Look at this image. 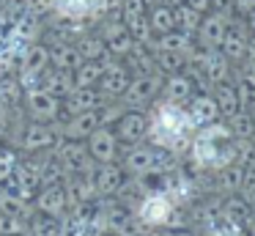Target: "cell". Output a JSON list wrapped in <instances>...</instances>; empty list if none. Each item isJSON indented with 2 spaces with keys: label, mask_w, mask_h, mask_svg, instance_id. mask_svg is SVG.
<instances>
[{
  "label": "cell",
  "mask_w": 255,
  "mask_h": 236,
  "mask_svg": "<svg viewBox=\"0 0 255 236\" xmlns=\"http://www.w3.org/2000/svg\"><path fill=\"white\" fill-rule=\"evenodd\" d=\"M143 236H165V234H154V231H145Z\"/></svg>",
  "instance_id": "bcb514c9"
},
{
  "label": "cell",
  "mask_w": 255,
  "mask_h": 236,
  "mask_svg": "<svg viewBox=\"0 0 255 236\" xmlns=\"http://www.w3.org/2000/svg\"><path fill=\"white\" fill-rule=\"evenodd\" d=\"M184 110H187V115H189V121H192L195 129H198V126L211 124V121H217V118H222L220 107H217V102H214V96L206 93V91H195L192 96H189V102L184 104Z\"/></svg>",
  "instance_id": "e0dca14e"
},
{
  "label": "cell",
  "mask_w": 255,
  "mask_h": 236,
  "mask_svg": "<svg viewBox=\"0 0 255 236\" xmlns=\"http://www.w3.org/2000/svg\"><path fill=\"white\" fill-rule=\"evenodd\" d=\"M211 96H214V102H217V107H220V115H222V118H231V115H236L239 110H242V102H239L236 85H233L231 80L211 85Z\"/></svg>",
  "instance_id": "d4e9b609"
},
{
  "label": "cell",
  "mask_w": 255,
  "mask_h": 236,
  "mask_svg": "<svg viewBox=\"0 0 255 236\" xmlns=\"http://www.w3.org/2000/svg\"><path fill=\"white\" fill-rule=\"evenodd\" d=\"M105 102H110V99H105L96 88H74L66 99H61V115L66 118V115H77L85 110H96Z\"/></svg>",
  "instance_id": "d6986e66"
},
{
  "label": "cell",
  "mask_w": 255,
  "mask_h": 236,
  "mask_svg": "<svg viewBox=\"0 0 255 236\" xmlns=\"http://www.w3.org/2000/svg\"><path fill=\"white\" fill-rule=\"evenodd\" d=\"M247 203L255 206V162H247L244 165V173H242V184H239V192Z\"/></svg>",
  "instance_id": "8d00e7d4"
},
{
  "label": "cell",
  "mask_w": 255,
  "mask_h": 236,
  "mask_svg": "<svg viewBox=\"0 0 255 236\" xmlns=\"http://www.w3.org/2000/svg\"><path fill=\"white\" fill-rule=\"evenodd\" d=\"M47 3L55 11V16L85 22V19H91V5H94V0H47Z\"/></svg>",
  "instance_id": "4316f807"
},
{
  "label": "cell",
  "mask_w": 255,
  "mask_h": 236,
  "mask_svg": "<svg viewBox=\"0 0 255 236\" xmlns=\"http://www.w3.org/2000/svg\"><path fill=\"white\" fill-rule=\"evenodd\" d=\"M19 3H28L30 5V3H47V0H19Z\"/></svg>",
  "instance_id": "f6af8a7d"
},
{
  "label": "cell",
  "mask_w": 255,
  "mask_h": 236,
  "mask_svg": "<svg viewBox=\"0 0 255 236\" xmlns=\"http://www.w3.org/2000/svg\"><path fill=\"white\" fill-rule=\"evenodd\" d=\"M250 30L244 27V22H228V30L222 36V44H220V52L225 55L231 63H247V55H250Z\"/></svg>",
  "instance_id": "4fadbf2b"
},
{
  "label": "cell",
  "mask_w": 255,
  "mask_h": 236,
  "mask_svg": "<svg viewBox=\"0 0 255 236\" xmlns=\"http://www.w3.org/2000/svg\"><path fill=\"white\" fill-rule=\"evenodd\" d=\"M137 220L145 225V228H165L167 220L173 214V201L167 192H148V195L140 198L137 209H134Z\"/></svg>",
  "instance_id": "ba28073f"
},
{
  "label": "cell",
  "mask_w": 255,
  "mask_h": 236,
  "mask_svg": "<svg viewBox=\"0 0 255 236\" xmlns=\"http://www.w3.org/2000/svg\"><path fill=\"white\" fill-rule=\"evenodd\" d=\"M118 3H121V0H110V5H118Z\"/></svg>",
  "instance_id": "7dc6e473"
},
{
  "label": "cell",
  "mask_w": 255,
  "mask_h": 236,
  "mask_svg": "<svg viewBox=\"0 0 255 236\" xmlns=\"http://www.w3.org/2000/svg\"><path fill=\"white\" fill-rule=\"evenodd\" d=\"M145 19H148L151 38H154V36H162V33H167V30H173V27H176V14H173V5L159 3V0H156V3H151Z\"/></svg>",
  "instance_id": "484cf974"
},
{
  "label": "cell",
  "mask_w": 255,
  "mask_h": 236,
  "mask_svg": "<svg viewBox=\"0 0 255 236\" xmlns=\"http://www.w3.org/2000/svg\"><path fill=\"white\" fill-rule=\"evenodd\" d=\"M30 206H33V212L52 214V217H63V214L69 212L66 184H63V181H58V184H41L39 190H36Z\"/></svg>",
  "instance_id": "7c38bea8"
},
{
  "label": "cell",
  "mask_w": 255,
  "mask_h": 236,
  "mask_svg": "<svg viewBox=\"0 0 255 236\" xmlns=\"http://www.w3.org/2000/svg\"><path fill=\"white\" fill-rule=\"evenodd\" d=\"M39 88H44V91L52 93L55 99H66L77 85H74V74H72V71H63V69H52V66H47L44 74H41V80H39Z\"/></svg>",
  "instance_id": "44dd1931"
},
{
  "label": "cell",
  "mask_w": 255,
  "mask_h": 236,
  "mask_svg": "<svg viewBox=\"0 0 255 236\" xmlns=\"http://www.w3.org/2000/svg\"><path fill=\"white\" fill-rule=\"evenodd\" d=\"M189 44H192V36L184 33V30H178V27H173V30H167V33H162V36L151 38V47L162 49V52H184V55H187Z\"/></svg>",
  "instance_id": "f546056e"
},
{
  "label": "cell",
  "mask_w": 255,
  "mask_h": 236,
  "mask_svg": "<svg viewBox=\"0 0 255 236\" xmlns=\"http://www.w3.org/2000/svg\"><path fill=\"white\" fill-rule=\"evenodd\" d=\"M228 14L225 11H206L203 16H200V25H198V30H195V36H192V41L195 44H200V47H206V49H220V44H222V36H225V30H228Z\"/></svg>",
  "instance_id": "8fae6325"
},
{
  "label": "cell",
  "mask_w": 255,
  "mask_h": 236,
  "mask_svg": "<svg viewBox=\"0 0 255 236\" xmlns=\"http://www.w3.org/2000/svg\"><path fill=\"white\" fill-rule=\"evenodd\" d=\"M236 93H239V102H242V110H250L255 113V71L250 66H244L236 77Z\"/></svg>",
  "instance_id": "1f68e13d"
},
{
  "label": "cell",
  "mask_w": 255,
  "mask_h": 236,
  "mask_svg": "<svg viewBox=\"0 0 255 236\" xmlns=\"http://www.w3.org/2000/svg\"><path fill=\"white\" fill-rule=\"evenodd\" d=\"M173 14H176V27H178V30L195 36V30H198L200 16H203V14L195 11V8H189L187 3H176V5H173Z\"/></svg>",
  "instance_id": "e575fe53"
},
{
  "label": "cell",
  "mask_w": 255,
  "mask_h": 236,
  "mask_svg": "<svg viewBox=\"0 0 255 236\" xmlns=\"http://www.w3.org/2000/svg\"><path fill=\"white\" fill-rule=\"evenodd\" d=\"M52 154L58 157V162L63 165L66 176H77V173H94V159H91L88 148H85V140H66L61 137L58 146L52 148Z\"/></svg>",
  "instance_id": "8992f818"
},
{
  "label": "cell",
  "mask_w": 255,
  "mask_h": 236,
  "mask_svg": "<svg viewBox=\"0 0 255 236\" xmlns=\"http://www.w3.org/2000/svg\"><path fill=\"white\" fill-rule=\"evenodd\" d=\"M94 184H96V192L99 198H118V192L127 187L129 176L127 170L121 168V162H102L99 168H94Z\"/></svg>",
  "instance_id": "2e32d148"
},
{
  "label": "cell",
  "mask_w": 255,
  "mask_h": 236,
  "mask_svg": "<svg viewBox=\"0 0 255 236\" xmlns=\"http://www.w3.org/2000/svg\"><path fill=\"white\" fill-rule=\"evenodd\" d=\"M66 198H69V209L83 206V203H91L99 198L94 184V173H77V176H66Z\"/></svg>",
  "instance_id": "ffe728a7"
},
{
  "label": "cell",
  "mask_w": 255,
  "mask_h": 236,
  "mask_svg": "<svg viewBox=\"0 0 255 236\" xmlns=\"http://www.w3.org/2000/svg\"><path fill=\"white\" fill-rule=\"evenodd\" d=\"M198 91L195 82L189 80L187 71H176V74H165L162 77V88H159V96L162 102H173V104H187L189 96Z\"/></svg>",
  "instance_id": "ac0fdd59"
},
{
  "label": "cell",
  "mask_w": 255,
  "mask_h": 236,
  "mask_svg": "<svg viewBox=\"0 0 255 236\" xmlns=\"http://www.w3.org/2000/svg\"><path fill=\"white\" fill-rule=\"evenodd\" d=\"M47 49H50V66L52 69L74 71L80 63H83V58H80L77 47H74L72 41H50Z\"/></svg>",
  "instance_id": "cb8c5ba5"
},
{
  "label": "cell",
  "mask_w": 255,
  "mask_h": 236,
  "mask_svg": "<svg viewBox=\"0 0 255 236\" xmlns=\"http://www.w3.org/2000/svg\"><path fill=\"white\" fill-rule=\"evenodd\" d=\"M129 80H132V71L127 69V63L113 58V60H107L105 71H102L99 82H96V91L113 102V99H121V93L127 91Z\"/></svg>",
  "instance_id": "5bb4252c"
},
{
  "label": "cell",
  "mask_w": 255,
  "mask_h": 236,
  "mask_svg": "<svg viewBox=\"0 0 255 236\" xmlns=\"http://www.w3.org/2000/svg\"><path fill=\"white\" fill-rule=\"evenodd\" d=\"M118 113H121V107L105 102L102 107H96V110H85V113H77V115H66V121L58 124V132H61V137H66V140H85L96 126L113 124V121L118 118Z\"/></svg>",
  "instance_id": "7a4b0ae2"
},
{
  "label": "cell",
  "mask_w": 255,
  "mask_h": 236,
  "mask_svg": "<svg viewBox=\"0 0 255 236\" xmlns=\"http://www.w3.org/2000/svg\"><path fill=\"white\" fill-rule=\"evenodd\" d=\"M85 148H88L91 159H94L96 165L116 162L118 154H121V143H118V137H116V132H113L110 124L96 126V129L85 137Z\"/></svg>",
  "instance_id": "30bf717a"
},
{
  "label": "cell",
  "mask_w": 255,
  "mask_h": 236,
  "mask_svg": "<svg viewBox=\"0 0 255 236\" xmlns=\"http://www.w3.org/2000/svg\"><path fill=\"white\" fill-rule=\"evenodd\" d=\"M242 22H244V27L250 30V36H255V8L247 11V14L242 16Z\"/></svg>",
  "instance_id": "60d3db41"
},
{
  "label": "cell",
  "mask_w": 255,
  "mask_h": 236,
  "mask_svg": "<svg viewBox=\"0 0 255 236\" xmlns=\"http://www.w3.org/2000/svg\"><path fill=\"white\" fill-rule=\"evenodd\" d=\"M151 121V132L154 135V143L165 151L176 154L187 146V140L192 137L195 126L189 121L184 104H173V102H156L154 104V113L148 115Z\"/></svg>",
  "instance_id": "6da1fadb"
},
{
  "label": "cell",
  "mask_w": 255,
  "mask_h": 236,
  "mask_svg": "<svg viewBox=\"0 0 255 236\" xmlns=\"http://www.w3.org/2000/svg\"><path fill=\"white\" fill-rule=\"evenodd\" d=\"M228 126H231V135L233 137H255V113L250 110H239L236 115L225 118Z\"/></svg>",
  "instance_id": "d590c367"
},
{
  "label": "cell",
  "mask_w": 255,
  "mask_h": 236,
  "mask_svg": "<svg viewBox=\"0 0 255 236\" xmlns=\"http://www.w3.org/2000/svg\"><path fill=\"white\" fill-rule=\"evenodd\" d=\"M96 33L102 36V41H105L107 52H110L113 58H124V55H127L129 49L134 47L132 33H129V30H127V25L121 22L118 11H116V16H110V19H107V22H105V25H102Z\"/></svg>",
  "instance_id": "9a60e30c"
},
{
  "label": "cell",
  "mask_w": 255,
  "mask_h": 236,
  "mask_svg": "<svg viewBox=\"0 0 255 236\" xmlns=\"http://www.w3.org/2000/svg\"><path fill=\"white\" fill-rule=\"evenodd\" d=\"M105 66H107V60H83V63L72 71L74 85L77 88H96V82H99Z\"/></svg>",
  "instance_id": "d6a6232c"
},
{
  "label": "cell",
  "mask_w": 255,
  "mask_h": 236,
  "mask_svg": "<svg viewBox=\"0 0 255 236\" xmlns=\"http://www.w3.org/2000/svg\"><path fill=\"white\" fill-rule=\"evenodd\" d=\"M72 44L77 47V52H80L83 60H113V55L107 52V47H105V41H102L99 33L80 30L77 36L72 38Z\"/></svg>",
  "instance_id": "7402d4cb"
},
{
  "label": "cell",
  "mask_w": 255,
  "mask_h": 236,
  "mask_svg": "<svg viewBox=\"0 0 255 236\" xmlns=\"http://www.w3.org/2000/svg\"><path fill=\"white\" fill-rule=\"evenodd\" d=\"M253 212V203H247L242 195H225L222 198V220L231 228H239Z\"/></svg>",
  "instance_id": "83f0119b"
},
{
  "label": "cell",
  "mask_w": 255,
  "mask_h": 236,
  "mask_svg": "<svg viewBox=\"0 0 255 236\" xmlns=\"http://www.w3.org/2000/svg\"><path fill=\"white\" fill-rule=\"evenodd\" d=\"M11 19H14L11 14H0V41H3V38H6L8 27H11Z\"/></svg>",
  "instance_id": "ab89813d"
},
{
  "label": "cell",
  "mask_w": 255,
  "mask_h": 236,
  "mask_svg": "<svg viewBox=\"0 0 255 236\" xmlns=\"http://www.w3.org/2000/svg\"><path fill=\"white\" fill-rule=\"evenodd\" d=\"M17 0H0V14H11Z\"/></svg>",
  "instance_id": "7bdbcfd3"
},
{
  "label": "cell",
  "mask_w": 255,
  "mask_h": 236,
  "mask_svg": "<svg viewBox=\"0 0 255 236\" xmlns=\"http://www.w3.org/2000/svg\"><path fill=\"white\" fill-rule=\"evenodd\" d=\"M3 236H22V234H3Z\"/></svg>",
  "instance_id": "c3c4849f"
},
{
  "label": "cell",
  "mask_w": 255,
  "mask_h": 236,
  "mask_svg": "<svg viewBox=\"0 0 255 236\" xmlns=\"http://www.w3.org/2000/svg\"><path fill=\"white\" fill-rule=\"evenodd\" d=\"M209 236H239V234H236V228H228V225H225V228H217V231H211Z\"/></svg>",
  "instance_id": "b9f144b4"
},
{
  "label": "cell",
  "mask_w": 255,
  "mask_h": 236,
  "mask_svg": "<svg viewBox=\"0 0 255 236\" xmlns=\"http://www.w3.org/2000/svg\"><path fill=\"white\" fill-rule=\"evenodd\" d=\"M198 66H200V71H203V77H206V82H209V85H217V82L231 80V66L233 63L220 52V49H211V52L206 55Z\"/></svg>",
  "instance_id": "603a6c76"
},
{
  "label": "cell",
  "mask_w": 255,
  "mask_h": 236,
  "mask_svg": "<svg viewBox=\"0 0 255 236\" xmlns=\"http://www.w3.org/2000/svg\"><path fill=\"white\" fill-rule=\"evenodd\" d=\"M110 126H113V132H116L121 146H134V143H143L145 137H151L148 135L151 121H148V115L140 113L137 107H124Z\"/></svg>",
  "instance_id": "277c9868"
},
{
  "label": "cell",
  "mask_w": 255,
  "mask_h": 236,
  "mask_svg": "<svg viewBox=\"0 0 255 236\" xmlns=\"http://www.w3.org/2000/svg\"><path fill=\"white\" fill-rule=\"evenodd\" d=\"M121 168L127 170V176H134V179H143L148 173H167L165 148L156 151V146H145V143L127 146L121 157Z\"/></svg>",
  "instance_id": "3957f363"
},
{
  "label": "cell",
  "mask_w": 255,
  "mask_h": 236,
  "mask_svg": "<svg viewBox=\"0 0 255 236\" xmlns=\"http://www.w3.org/2000/svg\"><path fill=\"white\" fill-rule=\"evenodd\" d=\"M22 107L30 115V121H44V124H58L61 118V99L47 93L44 88H30L22 93Z\"/></svg>",
  "instance_id": "9c48e42d"
},
{
  "label": "cell",
  "mask_w": 255,
  "mask_h": 236,
  "mask_svg": "<svg viewBox=\"0 0 255 236\" xmlns=\"http://www.w3.org/2000/svg\"><path fill=\"white\" fill-rule=\"evenodd\" d=\"M61 140V132H58V124H44V121H28L19 132V148L25 154H44L52 151Z\"/></svg>",
  "instance_id": "5b68a950"
},
{
  "label": "cell",
  "mask_w": 255,
  "mask_h": 236,
  "mask_svg": "<svg viewBox=\"0 0 255 236\" xmlns=\"http://www.w3.org/2000/svg\"><path fill=\"white\" fill-rule=\"evenodd\" d=\"M165 236H198L195 231H187V228H176L173 234H165Z\"/></svg>",
  "instance_id": "ee69618b"
},
{
  "label": "cell",
  "mask_w": 255,
  "mask_h": 236,
  "mask_svg": "<svg viewBox=\"0 0 255 236\" xmlns=\"http://www.w3.org/2000/svg\"><path fill=\"white\" fill-rule=\"evenodd\" d=\"M181 3H187L189 8L200 11V14H206V11H211V0H181Z\"/></svg>",
  "instance_id": "f35d334b"
},
{
  "label": "cell",
  "mask_w": 255,
  "mask_h": 236,
  "mask_svg": "<svg viewBox=\"0 0 255 236\" xmlns=\"http://www.w3.org/2000/svg\"><path fill=\"white\" fill-rule=\"evenodd\" d=\"M162 88V74L159 71H148V74H132L127 91L121 93L124 107H143V104H154Z\"/></svg>",
  "instance_id": "52a82bcc"
},
{
  "label": "cell",
  "mask_w": 255,
  "mask_h": 236,
  "mask_svg": "<svg viewBox=\"0 0 255 236\" xmlns=\"http://www.w3.org/2000/svg\"><path fill=\"white\" fill-rule=\"evenodd\" d=\"M187 55L184 52H162V49H154V66L162 77L165 74H176V71H184L187 66Z\"/></svg>",
  "instance_id": "836d02e7"
},
{
  "label": "cell",
  "mask_w": 255,
  "mask_h": 236,
  "mask_svg": "<svg viewBox=\"0 0 255 236\" xmlns=\"http://www.w3.org/2000/svg\"><path fill=\"white\" fill-rule=\"evenodd\" d=\"M63 231V217H52V214H30L28 223V236H61Z\"/></svg>",
  "instance_id": "4dcf8cb0"
},
{
  "label": "cell",
  "mask_w": 255,
  "mask_h": 236,
  "mask_svg": "<svg viewBox=\"0 0 255 236\" xmlns=\"http://www.w3.org/2000/svg\"><path fill=\"white\" fill-rule=\"evenodd\" d=\"M17 151L14 148H8V146H0V184L11 176V170H14V165H17Z\"/></svg>",
  "instance_id": "74e56055"
},
{
  "label": "cell",
  "mask_w": 255,
  "mask_h": 236,
  "mask_svg": "<svg viewBox=\"0 0 255 236\" xmlns=\"http://www.w3.org/2000/svg\"><path fill=\"white\" fill-rule=\"evenodd\" d=\"M214 173H217V192H222V195H236L239 184H242L244 165L242 162H228V165H222V168H217Z\"/></svg>",
  "instance_id": "f1b7e54d"
}]
</instances>
